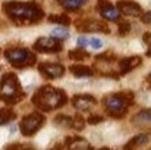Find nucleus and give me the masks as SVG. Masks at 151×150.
Segmentation results:
<instances>
[{"mask_svg":"<svg viewBox=\"0 0 151 150\" xmlns=\"http://www.w3.org/2000/svg\"><path fill=\"white\" fill-rule=\"evenodd\" d=\"M4 12L9 15L10 19L21 22V24H34L38 22L44 12L37 3H18V1H7L4 3Z\"/></svg>","mask_w":151,"mask_h":150,"instance_id":"obj_1","label":"nucleus"},{"mask_svg":"<svg viewBox=\"0 0 151 150\" xmlns=\"http://www.w3.org/2000/svg\"><path fill=\"white\" fill-rule=\"evenodd\" d=\"M66 101H68V99H66L65 91L59 90V88H53V87H43V88H40L34 94V97H32V103L38 109L46 110V112L63 106Z\"/></svg>","mask_w":151,"mask_h":150,"instance_id":"obj_2","label":"nucleus"},{"mask_svg":"<svg viewBox=\"0 0 151 150\" xmlns=\"http://www.w3.org/2000/svg\"><path fill=\"white\" fill-rule=\"evenodd\" d=\"M134 103V94L131 91L125 93H116V94H109L104 99L106 109L110 116L113 118H122L125 116L128 107Z\"/></svg>","mask_w":151,"mask_h":150,"instance_id":"obj_3","label":"nucleus"},{"mask_svg":"<svg viewBox=\"0 0 151 150\" xmlns=\"http://www.w3.org/2000/svg\"><path fill=\"white\" fill-rule=\"evenodd\" d=\"M0 99L6 103H16L24 99V93L21 91V86L15 74L3 75L0 81Z\"/></svg>","mask_w":151,"mask_h":150,"instance_id":"obj_4","label":"nucleus"},{"mask_svg":"<svg viewBox=\"0 0 151 150\" xmlns=\"http://www.w3.org/2000/svg\"><path fill=\"white\" fill-rule=\"evenodd\" d=\"M6 59L15 66V68H27L32 66L35 63V54L27 49H9L4 51Z\"/></svg>","mask_w":151,"mask_h":150,"instance_id":"obj_5","label":"nucleus"},{"mask_svg":"<svg viewBox=\"0 0 151 150\" xmlns=\"http://www.w3.org/2000/svg\"><path fill=\"white\" fill-rule=\"evenodd\" d=\"M44 122H46V118L40 112H34L22 118V121L19 122V128L25 137H29V136H34L41 128V125H44Z\"/></svg>","mask_w":151,"mask_h":150,"instance_id":"obj_6","label":"nucleus"},{"mask_svg":"<svg viewBox=\"0 0 151 150\" xmlns=\"http://www.w3.org/2000/svg\"><path fill=\"white\" fill-rule=\"evenodd\" d=\"M34 49L43 53H57L62 50V44L59 43V40L53 38V37H41L35 41Z\"/></svg>","mask_w":151,"mask_h":150,"instance_id":"obj_7","label":"nucleus"},{"mask_svg":"<svg viewBox=\"0 0 151 150\" xmlns=\"http://www.w3.org/2000/svg\"><path fill=\"white\" fill-rule=\"evenodd\" d=\"M76 28L85 33H110L109 27L97 19H84L82 22L76 24Z\"/></svg>","mask_w":151,"mask_h":150,"instance_id":"obj_8","label":"nucleus"},{"mask_svg":"<svg viewBox=\"0 0 151 150\" xmlns=\"http://www.w3.org/2000/svg\"><path fill=\"white\" fill-rule=\"evenodd\" d=\"M97 7H99V12L101 13V16L104 18V19H107V21H114V22H117L119 19H120V12L117 10V7H114L111 3H109L107 0H100L99 1V4H97Z\"/></svg>","mask_w":151,"mask_h":150,"instance_id":"obj_9","label":"nucleus"},{"mask_svg":"<svg viewBox=\"0 0 151 150\" xmlns=\"http://www.w3.org/2000/svg\"><path fill=\"white\" fill-rule=\"evenodd\" d=\"M40 72L50 78V80H56V78H60L63 74H65V68L60 65V63H41L38 66Z\"/></svg>","mask_w":151,"mask_h":150,"instance_id":"obj_10","label":"nucleus"},{"mask_svg":"<svg viewBox=\"0 0 151 150\" xmlns=\"http://www.w3.org/2000/svg\"><path fill=\"white\" fill-rule=\"evenodd\" d=\"M117 10L123 15H128V16H138L141 13V6L135 1H131V0H119L117 1Z\"/></svg>","mask_w":151,"mask_h":150,"instance_id":"obj_11","label":"nucleus"},{"mask_svg":"<svg viewBox=\"0 0 151 150\" xmlns=\"http://www.w3.org/2000/svg\"><path fill=\"white\" fill-rule=\"evenodd\" d=\"M96 103H97V100L94 99L91 94H76L72 99L73 107H76L79 110H88L93 106H96Z\"/></svg>","mask_w":151,"mask_h":150,"instance_id":"obj_12","label":"nucleus"},{"mask_svg":"<svg viewBox=\"0 0 151 150\" xmlns=\"http://www.w3.org/2000/svg\"><path fill=\"white\" fill-rule=\"evenodd\" d=\"M141 65V57L139 56H131L126 59H122L119 66H120V74H128L132 69H135L137 66Z\"/></svg>","mask_w":151,"mask_h":150,"instance_id":"obj_13","label":"nucleus"},{"mask_svg":"<svg viewBox=\"0 0 151 150\" xmlns=\"http://www.w3.org/2000/svg\"><path fill=\"white\" fill-rule=\"evenodd\" d=\"M66 147L68 150H91L90 143L81 137H69L66 140Z\"/></svg>","mask_w":151,"mask_h":150,"instance_id":"obj_14","label":"nucleus"},{"mask_svg":"<svg viewBox=\"0 0 151 150\" xmlns=\"http://www.w3.org/2000/svg\"><path fill=\"white\" fill-rule=\"evenodd\" d=\"M69 71H70L75 77H78V78L91 77V75H93V69L88 68V66H85V65H72V66L69 68Z\"/></svg>","mask_w":151,"mask_h":150,"instance_id":"obj_15","label":"nucleus"},{"mask_svg":"<svg viewBox=\"0 0 151 150\" xmlns=\"http://www.w3.org/2000/svg\"><path fill=\"white\" fill-rule=\"evenodd\" d=\"M88 0H59V4L66 10H76L84 6Z\"/></svg>","mask_w":151,"mask_h":150,"instance_id":"obj_16","label":"nucleus"},{"mask_svg":"<svg viewBox=\"0 0 151 150\" xmlns=\"http://www.w3.org/2000/svg\"><path fill=\"white\" fill-rule=\"evenodd\" d=\"M51 37L56 38V40H68L69 38V31L63 27H59V28H54L51 31Z\"/></svg>","mask_w":151,"mask_h":150,"instance_id":"obj_17","label":"nucleus"},{"mask_svg":"<svg viewBox=\"0 0 151 150\" xmlns=\"http://www.w3.org/2000/svg\"><path fill=\"white\" fill-rule=\"evenodd\" d=\"M69 57L72 60H84V59L90 57V54L87 51H84L82 49H76V50H70L69 51Z\"/></svg>","mask_w":151,"mask_h":150,"instance_id":"obj_18","label":"nucleus"},{"mask_svg":"<svg viewBox=\"0 0 151 150\" xmlns=\"http://www.w3.org/2000/svg\"><path fill=\"white\" fill-rule=\"evenodd\" d=\"M49 21L54 22V24H59V25H69V22H70L68 15H51Z\"/></svg>","mask_w":151,"mask_h":150,"instance_id":"obj_19","label":"nucleus"},{"mask_svg":"<svg viewBox=\"0 0 151 150\" xmlns=\"http://www.w3.org/2000/svg\"><path fill=\"white\" fill-rule=\"evenodd\" d=\"M15 118V112H12L10 109H1L0 110V125L12 121Z\"/></svg>","mask_w":151,"mask_h":150,"instance_id":"obj_20","label":"nucleus"},{"mask_svg":"<svg viewBox=\"0 0 151 150\" xmlns=\"http://www.w3.org/2000/svg\"><path fill=\"white\" fill-rule=\"evenodd\" d=\"M70 122H72V119L66 115H57L54 118V124L59 127H70Z\"/></svg>","mask_w":151,"mask_h":150,"instance_id":"obj_21","label":"nucleus"},{"mask_svg":"<svg viewBox=\"0 0 151 150\" xmlns=\"http://www.w3.org/2000/svg\"><path fill=\"white\" fill-rule=\"evenodd\" d=\"M70 125L75 128V130H84V127H85V119L81 116V115H75L73 118H72V122H70Z\"/></svg>","mask_w":151,"mask_h":150,"instance_id":"obj_22","label":"nucleus"},{"mask_svg":"<svg viewBox=\"0 0 151 150\" xmlns=\"http://www.w3.org/2000/svg\"><path fill=\"white\" fill-rule=\"evenodd\" d=\"M131 143L135 144V146L145 144V143H148V136H147V134H138L137 137H134V138L131 140Z\"/></svg>","mask_w":151,"mask_h":150,"instance_id":"obj_23","label":"nucleus"},{"mask_svg":"<svg viewBox=\"0 0 151 150\" xmlns=\"http://www.w3.org/2000/svg\"><path fill=\"white\" fill-rule=\"evenodd\" d=\"M135 119L138 121H151V109H145V110H141L138 115H135Z\"/></svg>","mask_w":151,"mask_h":150,"instance_id":"obj_24","label":"nucleus"},{"mask_svg":"<svg viewBox=\"0 0 151 150\" xmlns=\"http://www.w3.org/2000/svg\"><path fill=\"white\" fill-rule=\"evenodd\" d=\"M129 30H131V24L129 22H119V34L120 36L128 34Z\"/></svg>","mask_w":151,"mask_h":150,"instance_id":"obj_25","label":"nucleus"},{"mask_svg":"<svg viewBox=\"0 0 151 150\" xmlns=\"http://www.w3.org/2000/svg\"><path fill=\"white\" fill-rule=\"evenodd\" d=\"M88 44L93 47V49H101L103 47V41H101L100 38H91V40H88Z\"/></svg>","mask_w":151,"mask_h":150,"instance_id":"obj_26","label":"nucleus"},{"mask_svg":"<svg viewBox=\"0 0 151 150\" xmlns=\"http://www.w3.org/2000/svg\"><path fill=\"white\" fill-rule=\"evenodd\" d=\"M101 121H103V116H100V115H91V116L88 118V122H90L91 125H96V124H100Z\"/></svg>","mask_w":151,"mask_h":150,"instance_id":"obj_27","label":"nucleus"},{"mask_svg":"<svg viewBox=\"0 0 151 150\" xmlns=\"http://www.w3.org/2000/svg\"><path fill=\"white\" fill-rule=\"evenodd\" d=\"M141 21H142L144 24H148V25H151V10L145 12V13L141 16Z\"/></svg>","mask_w":151,"mask_h":150,"instance_id":"obj_28","label":"nucleus"},{"mask_svg":"<svg viewBox=\"0 0 151 150\" xmlns=\"http://www.w3.org/2000/svg\"><path fill=\"white\" fill-rule=\"evenodd\" d=\"M76 44H78V47H85V46L88 44V40H87L85 37H78Z\"/></svg>","mask_w":151,"mask_h":150,"instance_id":"obj_29","label":"nucleus"},{"mask_svg":"<svg viewBox=\"0 0 151 150\" xmlns=\"http://www.w3.org/2000/svg\"><path fill=\"white\" fill-rule=\"evenodd\" d=\"M144 41H145V43L148 44V47H150L148 51H147V54L151 56V34H144Z\"/></svg>","mask_w":151,"mask_h":150,"instance_id":"obj_30","label":"nucleus"},{"mask_svg":"<svg viewBox=\"0 0 151 150\" xmlns=\"http://www.w3.org/2000/svg\"><path fill=\"white\" fill-rule=\"evenodd\" d=\"M22 149V146L21 144H18V143H15V144H10V146H7L4 150H21Z\"/></svg>","mask_w":151,"mask_h":150,"instance_id":"obj_31","label":"nucleus"},{"mask_svg":"<svg viewBox=\"0 0 151 150\" xmlns=\"http://www.w3.org/2000/svg\"><path fill=\"white\" fill-rule=\"evenodd\" d=\"M135 147H137V146H135V144H132V143L129 141V143H126V144H125L123 150H135Z\"/></svg>","mask_w":151,"mask_h":150,"instance_id":"obj_32","label":"nucleus"},{"mask_svg":"<svg viewBox=\"0 0 151 150\" xmlns=\"http://www.w3.org/2000/svg\"><path fill=\"white\" fill-rule=\"evenodd\" d=\"M21 150H34V149H32V147H22Z\"/></svg>","mask_w":151,"mask_h":150,"instance_id":"obj_33","label":"nucleus"},{"mask_svg":"<svg viewBox=\"0 0 151 150\" xmlns=\"http://www.w3.org/2000/svg\"><path fill=\"white\" fill-rule=\"evenodd\" d=\"M148 88H151V75H150V78H148Z\"/></svg>","mask_w":151,"mask_h":150,"instance_id":"obj_34","label":"nucleus"},{"mask_svg":"<svg viewBox=\"0 0 151 150\" xmlns=\"http://www.w3.org/2000/svg\"><path fill=\"white\" fill-rule=\"evenodd\" d=\"M99 150H110V149H107V147H103V149H99Z\"/></svg>","mask_w":151,"mask_h":150,"instance_id":"obj_35","label":"nucleus"}]
</instances>
